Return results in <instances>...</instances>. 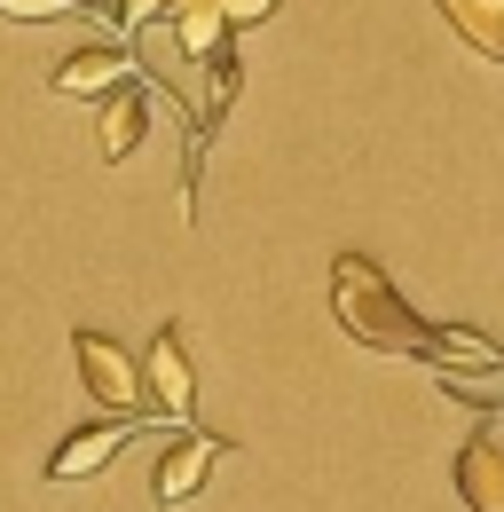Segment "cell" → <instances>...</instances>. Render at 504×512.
<instances>
[{"label": "cell", "mask_w": 504, "mask_h": 512, "mask_svg": "<svg viewBox=\"0 0 504 512\" xmlns=\"http://www.w3.org/2000/svg\"><path fill=\"white\" fill-rule=\"evenodd\" d=\"M457 497L473 512H504V449L489 434H473V442L457 449Z\"/></svg>", "instance_id": "cell-8"}, {"label": "cell", "mask_w": 504, "mask_h": 512, "mask_svg": "<svg viewBox=\"0 0 504 512\" xmlns=\"http://www.w3.org/2000/svg\"><path fill=\"white\" fill-rule=\"evenodd\" d=\"M229 457V442H213V434H182V442L158 457V473H150V497L158 505H182V497H197L205 489V473Z\"/></svg>", "instance_id": "cell-5"}, {"label": "cell", "mask_w": 504, "mask_h": 512, "mask_svg": "<svg viewBox=\"0 0 504 512\" xmlns=\"http://www.w3.org/2000/svg\"><path fill=\"white\" fill-rule=\"evenodd\" d=\"M331 316L347 323V339H363L378 355H418L441 379H504V347L457 323H426L371 253H339L331 260Z\"/></svg>", "instance_id": "cell-1"}, {"label": "cell", "mask_w": 504, "mask_h": 512, "mask_svg": "<svg viewBox=\"0 0 504 512\" xmlns=\"http://www.w3.org/2000/svg\"><path fill=\"white\" fill-rule=\"evenodd\" d=\"M174 8H182V0H119V24L126 32H166Z\"/></svg>", "instance_id": "cell-11"}, {"label": "cell", "mask_w": 504, "mask_h": 512, "mask_svg": "<svg viewBox=\"0 0 504 512\" xmlns=\"http://www.w3.org/2000/svg\"><path fill=\"white\" fill-rule=\"evenodd\" d=\"M8 24H56V16H87V0H0Z\"/></svg>", "instance_id": "cell-10"}, {"label": "cell", "mask_w": 504, "mask_h": 512, "mask_svg": "<svg viewBox=\"0 0 504 512\" xmlns=\"http://www.w3.org/2000/svg\"><path fill=\"white\" fill-rule=\"evenodd\" d=\"M276 16V0H221V24L229 32H245V24H268Z\"/></svg>", "instance_id": "cell-12"}, {"label": "cell", "mask_w": 504, "mask_h": 512, "mask_svg": "<svg viewBox=\"0 0 504 512\" xmlns=\"http://www.w3.org/2000/svg\"><path fill=\"white\" fill-rule=\"evenodd\" d=\"M134 71L142 64H134L126 48H79V56H63L48 79H56V95L79 103V95H119V87H134Z\"/></svg>", "instance_id": "cell-6"}, {"label": "cell", "mask_w": 504, "mask_h": 512, "mask_svg": "<svg viewBox=\"0 0 504 512\" xmlns=\"http://www.w3.org/2000/svg\"><path fill=\"white\" fill-rule=\"evenodd\" d=\"M71 355H79V379H87V394H95L111 418H150V402H142V363L126 355L111 331L79 323V331H71Z\"/></svg>", "instance_id": "cell-2"}, {"label": "cell", "mask_w": 504, "mask_h": 512, "mask_svg": "<svg viewBox=\"0 0 504 512\" xmlns=\"http://www.w3.org/2000/svg\"><path fill=\"white\" fill-rule=\"evenodd\" d=\"M166 103V87L150 95V87H119L111 103H103V119H95V150L119 166V158H134V142H142V127H150V111Z\"/></svg>", "instance_id": "cell-7"}, {"label": "cell", "mask_w": 504, "mask_h": 512, "mask_svg": "<svg viewBox=\"0 0 504 512\" xmlns=\"http://www.w3.org/2000/svg\"><path fill=\"white\" fill-rule=\"evenodd\" d=\"M142 426H158V418H103V426H79V434L48 457V481H87V473H103Z\"/></svg>", "instance_id": "cell-4"}, {"label": "cell", "mask_w": 504, "mask_h": 512, "mask_svg": "<svg viewBox=\"0 0 504 512\" xmlns=\"http://www.w3.org/2000/svg\"><path fill=\"white\" fill-rule=\"evenodd\" d=\"M441 24L473 48V56H489V64H504V0H434Z\"/></svg>", "instance_id": "cell-9"}, {"label": "cell", "mask_w": 504, "mask_h": 512, "mask_svg": "<svg viewBox=\"0 0 504 512\" xmlns=\"http://www.w3.org/2000/svg\"><path fill=\"white\" fill-rule=\"evenodd\" d=\"M142 402H150V418H174V426L197 418V371H189L174 323H158L150 347H142Z\"/></svg>", "instance_id": "cell-3"}]
</instances>
